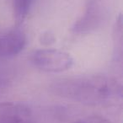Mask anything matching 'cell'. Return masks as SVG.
Returning a JSON list of instances; mask_svg holds the SVG:
<instances>
[{"label": "cell", "mask_w": 123, "mask_h": 123, "mask_svg": "<svg viewBox=\"0 0 123 123\" xmlns=\"http://www.w3.org/2000/svg\"><path fill=\"white\" fill-rule=\"evenodd\" d=\"M50 91L58 97L92 106L111 105L122 97L121 84L114 78L101 74L58 79L50 85Z\"/></svg>", "instance_id": "obj_1"}, {"label": "cell", "mask_w": 123, "mask_h": 123, "mask_svg": "<svg viewBox=\"0 0 123 123\" xmlns=\"http://www.w3.org/2000/svg\"><path fill=\"white\" fill-rule=\"evenodd\" d=\"M30 62L36 68L46 73L64 72L74 65V59L68 52L52 48L33 51Z\"/></svg>", "instance_id": "obj_2"}, {"label": "cell", "mask_w": 123, "mask_h": 123, "mask_svg": "<svg viewBox=\"0 0 123 123\" xmlns=\"http://www.w3.org/2000/svg\"><path fill=\"white\" fill-rule=\"evenodd\" d=\"M107 14V7L103 0H89L84 14L73 25L72 31L78 35L93 32L102 25Z\"/></svg>", "instance_id": "obj_3"}, {"label": "cell", "mask_w": 123, "mask_h": 123, "mask_svg": "<svg viewBox=\"0 0 123 123\" xmlns=\"http://www.w3.org/2000/svg\"><path fill=\"white\" fill-rule=\"evenodd\" d=\"M0 123H34L33 111L20 102L0 103Z\"/></svg>", "instance_id": "obj_4"}, {"label": "cell", "mask_w": 123, "mask_h": 123, "mask_svg": "<svg viewBox=\"0 0 123 123\" xmlns=\"http://www.w3.org/2000/svg\"><path fill=\"white\" fill-rule=\"evenodd\" d=\"M26 36L20 30H13L0 36V58L14 56L24 50Z\"/></svg>", "instance_id": "obj_5"}, {"label": "cell", "mask_w": 123, "mask_h": 123, "mask_svg": "<svg viewBox=\"0 0 123 123\" xmlns=\"http://www.w3.org/2000/svg\"><path fill=\"white\" fill-rule=\"evenodd\" d=\"M34 0H13V12L17 25H20L27 18Z\"/></svg>", "instance_id": "obj_6"}, {"label": "cell", "mask_w": 123, "mask_h": 123, "mask_svg": "<svg viewBox=\"0 0 123 123\" xmlns=\"http://www.w3.org/2000/svg\"><path fill=\"white\" fill-rule=\"evenodd\" d=\"M114 41L116 44V52L114 56L116 62H121V54H122V17L120 14L114 27Z\"/></svg>", "instance_id": "obj_7"}, {"label": "cell", "mask_w": 123, "mask_h": 123, "mask_svg": "<svg viewBox=\"0 0 123 123\" xmlns=\"http://www.w3.org/2000/svg\"><path fill=\"white\" fill-rule=\"evenodd\" d=\"M11 77L9 74L0 71V95H2L10 86Z\"/></svg>", "instance_id": "obj_8"}, {"label": "cell", "mask_w": 123, "mask_h": 123, "mask_svg": "<svg viewBox=\"0 0 123 123\" xmlns=\"http://www.w3.org/2000/svg\"><path fill=\"white\" fill-rule=\"evenodd\" d=\"M40 41L42 45L44 46H50V45L53 44L56 41V37H55L54 34L51 31H46L43 32L40 36Z\"/></svg>", "instance_id": "obj_9"}, {"label": "cell", "mask_w": 123, "mask_h": 123, "mask_svg": "<svg viewBox=\"0 0 123 123\" xmlns=\"http://www.w3.org/2000/svg\"><path fill=\"white\" fill-rule=\"evenodd\" d=\"M74 123H110V121L106 118L102 117V116H91L77 121Z\"/></svg>", "instance_id": "obj_10"}]
</instances>
